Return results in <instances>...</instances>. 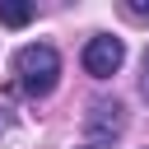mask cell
Segmentation results:
<instances>
[{
    "mask_svg": "<svg viewBox=\"0 0 149 149\" xmlns=\"http://www.w3.org/2000/svg\"><path fill=\"white\" fill-rule=\"evenodd\" d=\"M14 74H19V88H23L28 98H47V93L56 88V79H61V56H56V47H47V42L23 47V51L14 56Z\"/></svg>",
    "mask_w": 149,
    "mask_h": 149,
    "instance_id": "1",
    "label": "cell"
},
{
    "mask_svg": "<svg viewBox=\"0 0 149 149\" xmlns=\"http://www.w3.org/2000/svg\"><path fill=\"white\" fill-rule=\"evenodd\" d=\"M121 61H126V42H121V37H112V33L88 37V47H84V70H88L93 79H112V74L121 70Z\"/></svg>",
    "mask_w": 149,
    "mask_h": 149,
    "instance_id": "2",
    "label": "cell"
},
{
    "mask_svg": "<svg viewBox=\"0 0 149 149\" xmlns=\"http://www.w3.org/2000/svg\"><path fill=\"white\" fill-rule=\"evenodd\" d=\"M121 130H126V107H121V102H93V107L84 112V135H88L93 149H98V144H112Z\"/></svg>",
    "mask_w": 149,
    "mask_h": 149,
    "instance_id": "3",
    "label": "cell"
},
{
    "mask_svg": "<svg viewBox=\"0 0 149 149\" xmlns=\"http://www.w3.org/2000/svg\"><path fill=\"white\" fill-rule=\"evenodd\" d=\"M0 23H5V28L33 23V5H23V0H0Z\"/></svg>",
    "mask_w": 149,
    "mask_h": 149,
    "instance_id": "4",
    "label": "cell"
},
{
    "mask_svg": "<svg viewBox=\"0 0 149 149\" xmlns=\"http://www.w3.org/2000/svg\"><path fill=\"white\" fill-rule=\"evenodd\" d=\"M126 14H130V19H149V5H140V0H126Z\"/></svg>",
    "mask_w": 149,
    "mask_h": 149,
    "instance_id": "5",
    "label": "cell"
},
{
    "mask_svg": "<svg viewBox=\"0 0 149 149\" xmlns=\"http://www.w3.org/2000/svg\"><path fill=\"white\" fill-rule=\"evenodd\" d=\"M140 93L149 98V51H144V74H140Z\"/></svg>",
    "mask_w": 149,
    "mask_h": 149,
    "instance_id": "6",
    "label": "cell"
}]
</instances>
